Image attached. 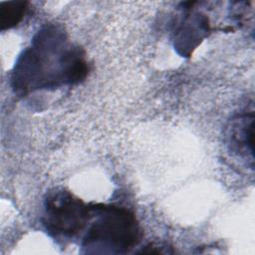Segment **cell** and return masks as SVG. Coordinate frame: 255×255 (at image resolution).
Instances as JSON below:
<instances>
[{
  "label": "cell",
  "mask_w": 255,
  "mask_h": 255,
  "mask_svg": "<svg viewBox=\"0 0 255 255\" xmlns=\"http://www.w3.org/2000/svg\"><path fill=\"white\" fill-rule=\"evenodd\" d=\"M88 74L84 52L70 44L56 26H48L33 39L15 64L12 86L20 95L37 90L75 85Z\"/></svg>",
  "instance_id": "6da1fadb"
},
{
  "label": "cell",
  "mask_w": 255,
  "mask_h": 255,
  "mask_svg": "<svg viewBox=\"0 0 255 255\" xmlns=\"http://www.w3.org/2000/svg\"><path fill=\"white\" fill-rule=\"evenodd\" d=\"M90 206V219L81 242L85 253H127L138 243L140 228L132 212L110 204Z\"/></svg>",
  "instance_id": "7a4b0ae2"
},
{
  "label": "cell",
  "mask_w": 255,
  "mask_h": 255,
  "mask_svg": "<svg viewBox=\"0 0 255 255\" xmlns=\"http://www.w3.org/2000/svg\"><path fill=\"white\" fill-rule=\"evenodd\" d=\"M91 206L64 188L47 193L42 224L55 239L70 240L78 236L88 224Z\"/></svg>",
  "instance_id": "3957f363"
},
{
  "label": "cell",
  "mask_w": 255,
  "mask_h": 255,
  "mask_svg": "<svg viewBox=\"0 0 255 255\" xmlns=\"http://www.w3.org/2000/svg\"><path fill=\"white\" fill-rule=\"evenodd\" d=\"M253 113L239 115L230 121L226 137L232 151L253 158Z\"/></svg>",
  "instance_id": "277c9868"
},
{
  "label": "cell",
  "mask_w": 255,
  "mask_h": 255,
  "mask_svg": "<svg viewBox=\"0 0 255 255\" xmlns=\"http://www.w3.org/2000/svg\"><path fill=\"white\" fill-rule=\"evenodd\" d=\"M28 10L26 1H6L0 3V26L6 30L18 25Z\"/></svg>",
  "instance_id": "5b68a950"
}]
</instances>
